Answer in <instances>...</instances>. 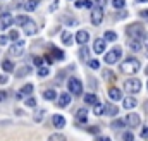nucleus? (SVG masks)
<instances>
[{
  "mask_svg": "<svg viewBox=\"0 0 148 141\" xmlns=\"http://www.w3.org/2000/svg\"><path fill=\"white\" fill-rule=\"evenodd\" d=\"M126 33L131 40H136V41H143V36H145V28L143 24L140 23H133L126 28Z\"/></svg>",
  "mask_w": 148,
  "mask_h": 141,
  "instance_id": "1",
  "label": "nucleus"
},
{
  "mask_svg": "<svg viewBox=\"0 0 148 141\" xmlns=\"http://www.w3.org/2000/svg\"><path fill=\"white\" fill-rule=\"evenodd\" d=\"M141 67V64H140V60L138 59H134V57H129V59H126L122 64H121V70L124 72V74H136L138 70Z\"/></svg>",
  "mask_w": 148,
  "mask_h": 141,
  "instance_id": "2",
  "label": "nucleus"
},
{
  "mask_svg": "<svg viewBox=\"0 0 148 141\" xmlns=\"http://www.w3.org/2000/svg\"><path fill=\"white\" fill-rule=\"evenodd\" d=\"M124 90H126L127 93H131V95L140 93V90H141V81H140L138 77H131V79L124 81Z\"/></svg>",
  "mask_w": 148,
  "mask_h": 141,
  "instance_id": "3",
  "label": "nucleus"
},
{
  "mask_svg": "<svg viewBox=\"0 0 148 141\" xmlns=\"http://www.w3.org/2000/svg\"><path fill=\"white\" fill-rule=\"evenodd\" d=\"M121 57H122V48L121 47H114L112 50H109V53H105V62L107 64H115Z\"/></svg>",
  "mask_w": 148,
  "mask_h": 141,
  "instance_id": "4",
  "label": "nucleus"
},
{
  "mask_svg": "<svg viewBox=\"0 0 148 141\" xmlns=\"http://www.w3.org/2000/svg\"><path fill=\"white\" fill-rule=\"evenodd\" d=\"M67 88H69V93L74 95V97H77V95L83 93V84H81V81L76 79V77H71V79L67 81Z\"/></svg>",
  "mask_w": 148,
  "mask_h": 141,
  "instance_id": "5",
  "label": "nucleus"
},
{
  "mask_svg": "<svg viewBox=\"0 0 148 141\" xmlns=\"http://www.w3.org/2000/svg\"><path fill=\"white\" fill-rule=\"evenodd\" d=\"M102 21H103V9L102 7H95L91 10V23H93V26H100Z\"/></svg>",
  "mask_w": 148,
  "mask_h": 141,
  "instance_id": "6",
  "label": "nucleus"
},
{
  "mask_svg": "<svg viewBox=\"0 0 148 141\" xmlns=\"http://www.w3.org/2000/svg\"><path fill=\"white\" fill-rule=\"evenodd\" d=\"M140 122H141V119H140V115L134 114V112H129V114L126 115V119H124V124L129 126V127H138Z\"/></svg>",
  "mask_w": 148,
  "mask_h": 141,
  "instance_id": "7",
  "label": "nucleus"
},
{
  "mask_svg": "<svg viewBox=\"0 0 148 141\" xmlns=\"http://www.w3.org/2000/svg\"><path fill=\"white\" fill-rule=\"evenodd\" d=\"M23 50H24V41L23 40H17L12 47H10V55H14V57H21L23 55Z\"/></svg>",
  "mask_w": 148,
  "mask_h": 141,
  "instance_id": "8",
  "label": "nucleus"
},
{
  "mask_svg": "<svg viewBox=\"0 0 148 141\" xmlns=\"http://www.w3.org/2000/svg\"><path fill=\"white\" fill-rule=\"evenodd\" d=\"M12 23H14V19H12V16H10L9 12H5V14L0 16V29H7V28H10Z\"/></svg>",
  "mask_w": 148,
  "mask_h": 141,
  "instance_id": "9",
  "label": "nucleus"
},
{
  "mask_svg": "<svg viewBox=\"0 0 148 141\" xmlns=\"http://www.w3.org/2000/svg\"><path fill=\"white\" fill-rule=\"evenodd\" d=\"M29 95H33V84H24L21 90H19V93H17V100H21V98H24V97H29Z\"/></svg>",
  "mask_w": 148,
  "mask_h": 141,
  "instance_id": "10",
  "label": "nucleus"
},
{
  "mask_svg": "<svg viewBox=\"0 0 148 141\" xmlns=\"http://www.w3.org/2000/svg\"><path fill=\"white\" fill-rule=\"evenodd\" d=\"M109 98H110L112 102H119V100H122V93H121V90L115 88V86L109 88Z\"/></svg>",
  "mask_w": 148,
  "mask_h": 141,
  "instance_id": "11",
  "label": "nucleus"
},
{
  "mask_svg": "<svg viewBox=\"0 0 148 141\" xmlns=\"http://www.w3.org/2000/svg\"><path fill=\"white\" fill-rule=\"evenodd\" d=\"M79 45H84V43H88V40H90V33L88 31H84V29H81V31H77L76 33V38H74Z\"/></svg>",
  "mask_w": 148,
  "mask_h": 141,
  "instance_id": "12",
  "label": "nucleus"
},
{
  "mask_svg": "<svg viewBox=\"0 0 148 141\" xmlns=\"http://www.w3.org/2000/svg\"><path fill=\"white\" fill-rule=\"evenodd\" d=\"M105 47H107V41L103 38H100V40H95L93 50H95V53H103L105 52Z\"/></svg>",
  "mask_w": 148,
  "mask_h": 141,
  "instance_id": "13",
  "label": "nucleus"
},
{
  "mask_svg": "<svg viewBox=\"0 0 148 141\" xmlns=\"http://www.w3.org/2000/svg\"><path fill=\"white\" fill-rule=\"evenodd\" d=\"M57 103H59V107H60V108L67 107L69 103H71V93H60V97H59Z\"/></svg>",
  "mask_w": 148,
  "mask_h": 141,
  "instance_id": "14",
  "label": "nucleus"
},
{
  "mask_svg": "<svg viewBox=\"0 0 148 141\" xmlns=\"http://www.w3.org/2000/svg\"><path fill=\"white\" fill-rule=\"evenodd\" d=\"M52 124H53V127H57V129H62V127L66 126V119H64L62 115L55 114V115L52 117Z\"/></svg>",
  "mask_w": 148,
  "mask_h": 141,
  "instance_id": "15",
  "label": "nucleus"
},
{
  "mask_svg": "<svg viewBox=\"0 0 148 141\" xmlns=\"http://www.w3.org/2000/svg\"><path fill=\"white\" fill-rule=\"evenodd\" d=\"M23 28H24V33H26L28 36H31V35H35V33H36V24H35L31 19H28V23H26Z\"/></svg>",
  "mask_w": 148,
  "mask_h": 141,
  "instance_id": "16",
  "label": "nucleus"
},
{
  "mask_svg": "<svg viewBox=\"0 0 148 141\" xmlns=\"http://www.w3.org/2000/svg\"><path fill=\"white\" fill-rule=\"evenodd\" d=\"M86 117H88V108H81L77 114H76V119L79 124H84L86 122Z\"/></svg>",
  "mask_w": 148,
  "mask_h": 141,
  "instance_id": "17",
  "label": "nucleus"
},
{
  "mask_svg": "<svg viewBox=\"0 0 148 141\" xmlns=\"http://www.w3.org/2000/svg\"><path fill=\"white\" fill-rule=\"evenodd\" d=\"M122 103H124V108H127V110H129V108H134L138 102H136V98H134V97H126Z\"/></svg>",
  "mask_w": 148,
  "mask_h": 141,
  "instance_id": "18",
  "label": "nucleus"
},
{
  "mask_svg": "<svg viewBox=\"0 0 148 141\" xmlns=\"http://www.w3.org/2000/svg\"><path fill=\"white\" fill-rule=\"evenodd\" d=\"M50 52H52L53 59H59V60H64V59H66L64 52H62V50H59V48H55V47H52V48H50Z\"/></svg>",
  "mask_w": 148,
  "mask_h": 141,
  "instance_id": "19",
  "label": "nucleus"
},
{
  "mask_svg": "<svg viewBox=\"0 0 148 141\" xmlns=\"http://www.w3.org/2000/svg\"><path fill=\"white\" fill-rule=\"evenodd\" d=\"M93 114H95V115H98V117H100V115H103V114H105V105H103V103H95Z\"/></svg>",
  "mask_w": 148,
  "mask_h": 141,
  "instance_id": "20",
  "label": "nucleus"
},
{
  "mask_svg": "<svg viewBox=\"0 0 148 141\" xmlns=\"http://www.w3.org/2000/svg\"><path fill=\"white\" fill-rule=\"evenodd\" d=\"M73 35H71V33H67V31H64V33H62V43H64V45H67V47H69V45H73Z\"/></svg>",
  "mask_w": 148,
  "mask_h": 141,
  "instance_id": "21",
  "label": "nucleus"
},
{
  "mask_svg": "<svg viewBox=\"0 0 148 141\" xmlns=\"http://www.w3.org/2000/svg\"><path fill=\"white\" fill-rule=\"evenodd\" d=\"M2 70L3 72H14V64L10 60H3L2 62Z\"/></svg>",
  "mask_w": 148,
  "mask_h": 141,
  "instance_id": "22",
  "label": "nucleus"
},
{
  "mask_svg": "<svg viewBox=\"0 0 148 141\" xmlns=\"http://www.w3.org/2000/svg\"><path fill=\"white\" fill-rule=\"evenodd\" d=\"M103 77H105V81H109V83H114V81H117L115 74H114L112 70H109V69H105V70H103Z\"/></svg>",
  "mask_w": 148,
  "mask_h": 141,
  "instance_id": "23",
  "label": "nucleus"
},
{
  "mask_svg": "<svg viewBox=\"0 0 148 141\" xmlns=\"http://www.w3.org/2000/svg\"><path fill=\"white\" fill-rule=\"evenodd\" d=\"M48 141H67V138L62 133H53V134H50Z\"/></svg>",
  "mask_w": 148,
  "mask_h": 141,
  "instance_id": "24",
  "label": "nucleus"
},
{
  "mask_svg": "<svg viewBox=\"0 0 148 141\" xmlns=\"http://www.w3.org/2000/svg\"><path fill=\"white\" fill-rule=\"evenodd\" d=\"M36 5H38V0H28V2L24 3V7H26L28 12H33V10L36 9Z\"/></svg>",
  "mask_w": 148,
  "mask_h": 141,
  "instance_id": "25",
  "label": "nucleus"
},
{
  "mask_svg": "<svg viewBox=\"0 0 148 141\" xmlns=\"http://www.w3.org/2000/svg\"><path fill=\"white\" fill-rule=\"evenodd\" d=\"M84 102L88 103V105H95V103H98V98H97V95H86L84 97Z\"/></svg>",
  "mask_w": 148,
  "mask_h": 141,
  "instance_id": "26",
  "label": "nucleus"
},
{
  "mask_svg": "<svg viewBox=\"0 0 148 141\" xmlns=\"http://www.w3.org/2000/svg\"><path fill=\"white\" fill-rule=\"evenodd\" d=\"M55 95H57V93H55L53 90H47V91L43 93V98L48 100V102H52V100H55Z\"/></svg>",
  "mask_w": 148,
  "mask_h": 141,
  "instance_id": "27",
  "label": "nucleus"
},
{
  "mask_svg": "<svg viewBox=\"0 0 148 141\" xmlns=\"http://www.w3.org/2000/svg\"><path fill=\"white\" fill-rule=\"evenodd\" d=\"M29 72H31V67H29V66H24L23 69H19L17 72H16V76H17V77H24V76L29 74Z\"/></svg>",
  "mask_w": 148,
  "mask_h": 141,
  "instance_id": "28",
  "label": "nucleus"
},
{
  "mask_svg": "<svg viewBox=\"0 0 148 141\" xmlns=\"http://www.w3.org/2000/svg\"><path fill=\"white\" fill-rule=\"evenodd\" d=\"M117 112H119V108L115 105H105V114H109V115H117Z\"/></svg>",
  "mask_w": 148,
  "mask_h": 141,
  "instance_id": "29",
  "label": "nucleus"
},
{
  "mask_svg": "<svg viewBox=\"0 0 148 141\" xmlns=\"http://www.w3.org/2000/svg\"><path fill=\"white\" fill-rule=\"evenodd\" d=\"M28 19H29V17H26V16H17L14 21H16V24H17V26H24V24L28 23Z\"/></svg>",
  "mask_w": 148,
  "mask_h": 141,
  "instance_id": "30",
  "label": "nucleus"
},
{
  "mask_svg": "<svg viewBox=\"0 0 148 141\" xmlns=\"http://www.w3.org/2000/svg\"><path fill=\"white\" fill-rule=\"evenodd\" d=\"M103 40H105V41H115V40H117V35H115L114 31H107V33L103 35Z\"/></svg>",
  "mask_w": 148,
  "mask_h": 141,
  "instance_id": "31",
  "label": "nucleus"
},
{
  "mask_svg": "<svg viewBox=\"0 0 148 141\" xmlns=\"http://www.w3.org/2000/svg\"><path fill=\"white\" fill-rule=\"evenodd\" d=\"M76 7H77V9H81V7L90 9V7H91V2H90V0H79V2H76Z\"/></svg>",
  "mask_w": 148,
  "mask_h": 141,
  "instance_id": "32",
  "label": "nucleus"
},
{
  "mask_svg": "<svg viewBox=\"0 0 148 141\" xmlns=\"http://www.w3.org/2000/svg\"><path fill=\"white\" fill-rule=\"evenodd\" d=\"M126 124H124V119H115L114 122H112V127L114 129H121V127H124Z\"/></svg>",
  "mask_w": 148,
  "mask_h": 141,
  "instance_id": "33",
  "label": "nucleus"
},
{
  "mask_svg": "<svg viewBox=\"0 0 148 141\" xmlns=\"http://www.w3.org/2000/svg\"><path fill=\"white\" fill-rule=\"evenodd\" d=\"M127 43H129V47H131L133 50L141 48V41H136V40H127Z\"/></svg>",
  "mask_w": 148,
  "mask_h": 141,
  "instance_id": "34",
  "label": "nucleus"
},
{
  "mask_svg": "<svg viewBox=\"0 0 148 141\" xmlns=\"http://www.w3.org/2000/svg\"><path fill=\"white\" fill-rule=\"evenodd\" d=\"M112 5L114 9H122L126 5V0H112Z\"/></svg>",
  "mask_w": 148,
  "mask_h": 141,
  "instance_id": "35",
  "label": "nucleus"
},
{
  "mask_svg": "<svg viewBox=\"0 0 148 141\" xmlns=\"http://www.w3.org/2000/svg\"><path fill=\"white\" fill-rule=\"evenodd\" d=\"M48 72H50L48 67H43V66H41V67L38 69V76H40V77H45V76H48Z\"/></svg>",
  "mask_w": 148,
  "mask_h": 141,
  "instance_id": "36",
  "label": "nucleus"
},
{
  "mask_svg": "<svg viewBox=\"0 0 148 141\" xmlns=\"http://www.w3.org/2000/svg\"><path fill=\"white\" fill-rule=\"evenodd\" d=\"M9 40H14V41H17V40H19V31L12 29V31L9 33Z\"/></svg>",
  "mask_w": 148,
  "mask_h": 141,
  "instance_id": "37",
  "label": "nucleus"
},
{
  "mask_svg": "<svg viewBox=\"0 0 148 141\" xmlns=\"http://www.w3.org/2000/svg\"><path fill=\"white\" fill-rule=\"evenodd\" d=\"M79 53H81V59H83V60H86V57H88V53H90V50H88L86 47H83V48L79 50Z\"/></svg>",
  "mask_w": 148,
  "mask_h": 141,
  "instance_id": "38",
  "label": "nucleus"
},
{
  "mask_svg": "<svg viewBox=\"0 0 148 141\" xmlns=\"http://www.w3.org/2000/svg\"><path fill=\"white\" fill-rule=\"evenodd\" d=\"M122 140L124 141H134V136H133V133H124L122 134Z\"/></svg>",
  "mask_w": 148,
  "mask_h": 141,
  "instance_id": "39",
  "label": "nucleus"
},
{
  "mask_svg": "<svg viewBox=\"0 0 148 141\" xmlns=\"http://www.w3.org/2000/svg\"><path fill=\"white\" fill-rule=\"evenodd\" d=\"M26 105L28 107H36V100H35L33 97H29V98L26 100Z\"/></svg>",
  "mask_w": 148,
  "mask_h": 141,
  "instance_id": "40",
  "label": "nucleus"
},
{
  "mask_svg": "<svg viewBox=\"0 0 148 141\" xmlns=\"http://www.w3.org/2000/svg\"><path fill=\"white\" fill-rule=\"evenodd\" d=\"M90 67L91 69H98L100 67V62L98 60H90Z\"/></svg>",
  "mask_w": 148,
  "mask_h": 141,
  "instance_id": "41",
  "label": "nucleus"
},
{
  "mask_svg": "<svg viewBox=\"0 0 148 141\" xmlns=\"http://www.w3.org/2000/svg\"><path fill=\"white\" fill-rule=\"evenodd\" d=\"M95 2H97V5H98V7H102V9H103V7L107 5V2H109V0H95Z\"/></svg>",
  "mask_w": 148,
  "mask_h": 141,
  "instance_id": "42",
  "label": "nucleus"
},
{
  "mask_svg": "<svg viewBox=\"0 0 148 141\" xmlns=\"http://www.w3.org/2000/svg\"><path fill=\"white\" fill-rule=\"evenodd\" d=\"M7 41H9V36H7V35H2V36H0V45H5Z\"/></svg>",
  "mask_w": 148,
  "mask_h": 141,
  "instance_id": "43",
  "label": "nucleus"
},
{
  "mask_svg": "<svg viewBox=\"0 0 148 141\" xmlns=\"http://www.w3.org/2000/svg\"><path fill=\"white\" fill-rule=\"evenodd\" d=\"M88 131H90V133H91V134H98V133H100V129H98V127H97V126H93V127H90V129H88Z\"/></svg>",
  "mask_w": 148,
  "mask_h": 141,
  "instance_id": "44",
  "label": "nucleus"
},
{
  "mask_svg": "<svg viewBox=\"0 0 148 141\" xmlns=\"http://www.w3.org/2000/svg\"><path fill=\"white\" fill-rule=\"evenodd\" d=\"M41 117H43V110H38V114H36V117H35V120H36V122H40V120H41Z\"/></svg>",
  "mask_w": 148,
  "mask_h": 141,
  "instance_id": "45",
  "label": "nucleus"
},
{
  "mask_svg": "<svg viewBox=\"0 0 148 141\" xmlns=\"http://www.w3.org/2000/svg\"><path fill=\"white\" fill-rule=\"evenodd\" d=\"M41 64H43V60H41L40 57H35V66H36V67H41Z\"/></svg>",
  "mask_w": 148,
  "mask_h": 141,
  "instance_id": "46",
  "label": "nucleus"
},
{
  "mask_svg": "<svg viewBox=\"0 0 148 141\" xmlns=\"http://www.w3.org/2000/svg\"><path fill=\"white\" fill-rule=\"evenodd\" d=\"M140 17H143V19H148V9H145V10H141V12H140Z\"/></svg>",
  "mask_w": 148,
  "mask_h": 141,
  "instance_id": "47",
  "label": "nucleus"
},
{
  "mask_svg": "<svg viewBox=\"0 0 148 141\" xmlns=\"http://www.w3.org/2000/svg\"><path fill=\"white\" fill-rule=\"evenodd\" d=\"M143 45H145V48L148 52V33H147V36H143Z\"/></svg>",
  "mask_w": 148,
  "mask_h": 141,
  "instance_id": "48",
  "label": "nucleus"
},
{
  "mask_svg": "<svg viewBox=\"0 0 148 141\" xmlns=\"http://www.w3.org/2000/svg\"><path fill=\"white\" fill-rule=\"evenodd\" d=\"M45 60H47V62H48V64H52V62H53V57H52V55H48V53H47V55H45Z\"/></svg>",
  "mask_w": 148,
  "mask_h": 141,
  "instance_id": "49",
  "label": "nucleus"
},
{
  "mask_svg": "<svg viewBox=\"0 0 148 141\" xmlns=\"http://www.w3.org/2000/svg\"><path fill=\"white\" fill-rule=\"evenodd\" d=\"M141 138H148V127H143V131H141Z\"/></svg>",
  "mask_w": 148,
  "mask_h": 141,
  "instance_id": "50",
  "label": "nucleus"
},
{
  "mask_svg": "<svg viewBox=\"0 0 148 141\" xmlns=\"http://www.w3.org/2000/svg\"><path fill=\"white\" fill-rule=\"evenodd\" d=\"M5 98H7V93L5 91H0V102H3Z\"/></svg>",
  "mask_w": 148,
  "mask_h": 141,
  "instance_id": "51",
  "label": "nucleus"
},
{
  "mask_svg": "<svg viewBox=\"0 0 148 141\" xmlns=\"http://www.w3.org/2000/svg\"><path fill=\"white\" fill-rule=\"evenodd\" d=\"M57 5H59V0H55V2L52 3V7H50V10H55V9H57Z\"/></svg>",
  "mask_w": 148,
  "mask_h": 141,
  "instance_id": "52",
  "label": "nucleus"
},
{
  "mask_svg": "<svg viewBox=\"0 0 148 141\" xmlns=\"http://www.w3.org/2000/svg\"><path fill=\"white\" fill-rule=\"evenodd\" d=\"M5 81H7V77H3V76H0V84H3Z\"/></svg>",
  "mask_w": 148,
  "mask_h": 141,
  "instance_id": "53",
  "label": "nucleus"
},
{
  "mask_svg": "<svg viewBox=\"0 0 148 141\" xmlns=\"http://www.w3.org/2000/svg\"><path fill=\"white\" fill-rule=\"evenodd\" d=\"M97 141H112V140H110V138H98Z\"/></svg>",
  "mask_w": 148,
  "mask_h": 141,
  "instance_id": "54",
  "label": "nucleus"
},
{
  "mask_svg": "<svg viewBox=\"0 0 148 141\" xmlns=\"http://www.w3.org/2000/svg\"><path fill=\"white\" fill-rule=\"evenodd\" d=\"M138 2H148V0H138Z\"/></svg>",
  "mask_w": 148,
  "mask_h": 141,
  "instance_id": "55",
  "label": "nucleus"
},
{
  "mask_svg": "<svg viewBox=\"0 0 148 141\" xmlns=\"http://www.w3.org/2000/svg\"><path fill=\"white\" fill-rule=\"evenodd\" d=\"M147 88H148V84H147Z\"/></svg>",
  "mask_w": 148,
  "mask_h": 141,
  "instance_id": "56",
  "label": "nucleus"
},
{
  "mask_svg": "<svg viewBox=\"0 0 148 141\" xmlns=\"http://www.w3.org/2000/svg\"><path fill=\"white\" fill-rule=\"evenodd\" d=\"M147 72H148V69H147Z\"/></svg>",
  "mask_w": 148,
  "mask_h": 141,
  "instance_id": "57",
  "label": "nucleus"
}]
</instances>
